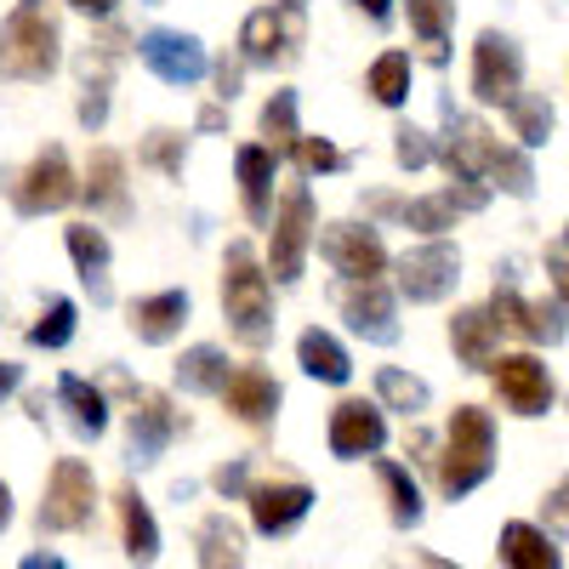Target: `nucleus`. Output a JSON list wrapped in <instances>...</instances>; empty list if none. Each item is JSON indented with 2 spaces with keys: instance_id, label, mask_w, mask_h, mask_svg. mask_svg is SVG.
I'll return each mask as SVG.
<instances>
[{
  "instance_id": "f8f14e48",
  "label": "nucleus",
  "mask_w": 569,
  "mask_h": 569,
  "mask_svg": "<svg viewBox=\"0 0 569 569\" xmlns=\"http://www.w3.org/2000/svg\"><path fill=\"white\" fill-rule=\"evenodd\" d=\"M137 58L149 63L166 86H194V80L211 74V52L194 34H182V29H149L137 40Z\"/></svg>"
},
{
  "instance_id": "37998d69",
  "label": "nucleus",
  "mask_w": 569,
  "mask_h": 569,
  "mask_svg": "<svg viewBox=\"0 0 569 569\" xmlns=\"http://www.w3.org/2000/svg\"><path fill=\"white\" fill-rule=\"evenodd\" d=\"M103 120H109V80H86L80 86V126L103 131Z\"/></svg>"
},
{
  "instance_id": "f03ea898",
  "label": "nucleus",
  "mask_w": 569,
  "mask_h": 569,
  "mask_svg": "<svg viewBox=\"0 0 569 569\" xmlns=\"http://www.w3.org/2000/svg\"><path fill=\"white\" fill-rule=\"evenodd\" d=\"M222 313H228V330L240 348H268L273 342V279L268 268L251 257L246 240H233L228 257H222Z\"/></svg>"
},
{
  "instance_id": "3c124183",
  "label": "nucleus",
  "mask_w": 569,
  "mask_h": 569,
  "mask_svg": "<svg viewBox=\"0 0 569 569\" xmlns=\"http://www.w3.org/2000/svg\"><path fill=\"white\" fill-rule=\"evenodd\" d=\"M69 7H74V12H86V18H98V23H109L120 0H69Z\"/></svg>"
},
{
  "instance_id": "864d4df0",
  "label": "nucleus",
  "mask_w": 569,
  "mask_h": 569,
  "mask_svg": "<svg viewBox=\"0 0 569 569\" xmlns=\"http://www.w3.org/2000/svg\"><path fill=\"white\" fill-rule=\"evenodd\" d=\"M23 569H63V558H52V552H29Z\"/></svg>"
},
{
  "instance_id": "f257e3e1",
  "label": "nucleus",
  "mask_w": 569,
  "mask_h": 569,
  "mask_svg": "<svg viewBox=\"0 0 569 569\" xmlns=\"http://www.w3.org/2000/svg\"><path fill=\"white\" fill-rule=\"evenodd\" d=\"M63 63V29H58V12L46 0H18L0 23V80H18V86H34L46 74H58Z\"/></svg>"
},
{
  "instance_id": "412c9836",
  "label": "nucleus",
  "mask_w": 569,
  "mask_h": 569,
  "mask_svg": "<svg viewBox=\"0 0 569 569\" xmlns=\"http://www.w3.org/2000/svg\"><path fill=\"white\" fill-rule=\"evenodd\" d=\"M63 240H69L74 273H80L86 291H91V302L109 308V302H114V284H109V262H114L109 233H103V228H91V222H69V228H63Z\"/></svg>"
},
{
  "instance_id": "a18cd8bd",
  "label": "nucleus",
  "mask_w": 569,
  "mask_h": 569,
  "mask_svg": "<svg viewBox=\"0 0 569 569\" xmlns=\"http://www.w3.org/2000/svg\"><path fill=\"white\" fill-rule=\"evenodd\" d=\"M547 279H552V297L569 308V246H563V240L547 251Z\"/></svg>"
},
{
  "instance_id": "6e6d98bb",
  "label": "nucleus",
  "mask_w": 569,
  "mask_h": 569,
  "mask_svg": "<svg viewBox=\"0 0 569 569\" xmlns=\"http://www.w3.org/2000/svg\"><path fill=\"white\" fill-rule=\"evenodd\" d=\"M279 7H284V12H297V18H302V12H308V0H279Z\"/></svg>"
},
{
  "instance_id": "423d86ee",
  "label": "nucleus",
  "mask_w": 569,
  "mask_h": 569,
  "mask_svg": "<svg viewBox=\"0 0 569 569\" xmlns=\"http://www.w3.org/2000/svg\"><path fill=\"white\" fill-rule=\"evenodd\" d=\"M91 512H98V485H91V467L63 456L52 467V479H46V501H40V530H86Z\"/></svg>"
},
{
  "instance_id": "a211bd4d",
  "label": "nucleus",
  "mask_w": 569,
  "mask_h": 569,
  "mask_svg": "<svg viewBox=\"0 0 569 569\" xmlns=\"http://www.w3.org/2000/svg\"><path fill=\"white\" fill-rule=\"evenodd\" d=\"M137 399V410H131V461L137 467H154L160 456H166V445L182 433V410L166 399V393H149V388H137L131 393Z\"/></svg>"
},
{
  "instance_id": "aec40b11",
  "label": "nucleus",
  "mask_w": 569,
  "mask_h": 569,
  "mask_svg": "<svg viewBox=\"0 0 569 569\" xmlns=\"http://www.w3.org/2000/svg\"><path fill=\"white\" fill-rule=\"evenodd\" d=\"M233 177H240V206L257 228L273 222V177H279V154L268 142H246L240 154H233Z\"/></svg>"
},
{
  "instance_id": "8fccbe9b",
  "label": "nucleus",
  "mask_w": 569,
  "mask_h": 569,
  "mask_svg": "<svg viewBox=\"0 0 569 569\" xmlns=\"http://www.w3.org/2000/svg\"><path fill=\"white\" fill-rule=\"evenodd\" d=\"M23 388V365L18 359H0V399H12Z\"/></svg>"
},
{
  "instance_id": "09e8293b",
  "label": "nucleus",
  "mask_w": 569,
  "mask_h": 569,
  "mask_svg": "<svg viewBox=\"0 0 569 569\" xmlns=\"http://www.w3.org/2000/svg\"><path fill=\"white\" fill-rule=\"evenodd\" d=\"M353 12H365L370 23H393V0H348Z\"/></svg>"
},
{
  "instance_id": "6ab92c4d",
  "label": "nucleus",
  "mask_w": 569,
  "mask_h": 569,
  "mask_svg": "<svg viewBox=\"0 0 569 569\" xmlns=\"http://www.w3.org/2000/svg\"><path fill=\"white\" fill-rule=\"evenodd\" d=\"M279 382L262 370V365H240V370H228V382H222V405L233 421H246V427H268L279 416Z\"/></svg>"
},
{
  "instance_id": "b1692460",
  "label": "nucleus",
  "mask_w": 569,
  "mask_h": 569,
  "mask_svg": "<svg viewBox=\"0 0 569 569\" xmlns=\"http://www.w3.org/2000/svg\"><path fill=\"white\" fill-rule=\"evenodd\" d=\"M450 348H456L461 365L490 370V365H496V348H501V325H496V313H490V308H461V313L450 319Z\"/></svg>"
},
{
  "instance_id": "e433bc0d",
  "label": "nucleus",
  "mask_w": 569,
  "mask_h": 569,
  "mask_svg": "<svg viewBox=\"0 0 569 569\" xmlns=\"http://www.w3.org/2000/svg\"><path fill=\"white\" fill-rule=\"evenodd\" d=\"M399 222L416 228L421 240H445V233L456 228V206L445 194H421V200H399Z\"/></svg>"
},
{
  "instance_id": "603ef678",
  "label": "nucleus",
  "mask_w": 569,
  "mask_h": 569,
  "mask_svg": "<svg viewBox=\"0 0 569 569\" xmlns=\"http://www.w3.org/2000/svg\"><path fill=\"white\" fill-rule=\"evenodd\" d=\"M222 126H228V109H222V103L200 109V131H222Z\"/></svg>"
},
{
  "instance_id": "39448f33",
  "label": "nucleus",
  "mask_w": 569,
  "mask_h": 569,
  "mask_svg": "<svg viewBox=\"0 0 569 569\" xmlns=\"http://www.w3.org/2000/svg\"><path fill=\"white\" fill-rule=\"evenodd\" d=\"M518 91H525V52H518L512 34L485 29L479 46H472V98L490 109H507Z\"/></svg>"
},
{
  "instance_id": "f704fd0d",
  "label": "nucleus",
  "mask_w": 569,
  "mask_h": 569,
  "mask_svg": "<svg viewBox=\"0 0 569 569\" xmlns=\"http://www.w3.org/2000/svg\"><path fill=\"white\" fill-rule=\"evenodd\" d=\"M177 382H182V393H222V382H228V353L211 348V342L188 348V353L177 359Z\"/></svg>"
},
{
  "instance_id": "79ce46f5",
  "label": "nucleus",
  "mask_w": 569,
  "mask_h": 569,
  "mask_svg": "<svg viewBox=\"0 0 569 569\" xmlns=\"http://www.w3.org/2000/svg\"><path fill=\"white\" fill-rule=\"evenodd\" d=\"M291 154H297V166H302L308 177H330V171H342V166H348V154H342L330 137H302Z\"/></svg>"
},
{
  "instance_id": "4c0bfd02",
  "label": "nucleus",
  "mask_w": 569,
  "mask_h": 569,
  "mask_svg": "<svg viewBox=\"0 0 569 569\" xmlns=\"http://www.w3.org/2000/svg\"><path fill=\"white\" fill-rule=\"evenodd\" d=\"M490 182H496V188H507L512 200H530V194H536V166H530V149H501V142H496Z\"/></svg>"
},
{
  "instance_id": "6e6552de",
  "label": "nucleus",
  "mask_w": 569,
  "mask_h": 569,
  "mask_svg": "<svg viewBox=\"0 0 569 569\" xmlns=\"http://www.w3.org/2000/svg\"><path fill=\"white\" fill-rule=\"evenodd\" d=\"M313 240H319V257L337 268L348 284L388 273V246H382V233H376L370 222H330L325 233H313Z\"/></svg>"
},
{
  "instance_id": "a878e982",
  "label": "nucleus",
  "mask_w": 569,
  "mask_h": 569,
  "mask_svg": "<svg viewBox=\"0 0 569 569\" xmlns=\"http://www.w3.org/2000/svg\"><path fill=\"white\" fill-rule=\"evenodd\" d=\"M297 365L313 376V382H325V388H342L348 376H353V359H348V348L330 337V330H319V325H308L302 337H297Z\"/></svg>"
},
{
  "instance_id": "1a4fd4ad",
  "label": "nucleus",
  "mask_w": 569,
  "mask_h": 569,
  "mask_svg": "<svg viewBox=\"0 0 569 569\" xmlns=\"http://www.w3.org/2000/svg\"><path fill=\"white\" fill-rule=\"evenodd\" d=\"M490 313H496V325L501 330H518L525 342H563V330H569V308L558 302V297H541V302H525L518 297V284H512V273H501L496 279V291H490Z\"/></svg>"
},
{
  "instance_id": "58836bf2",
  "label": "nucleus",
  "mask_w": 569,
  "mask_h": 569,
  "mask_svg": "<svg viewBox=\"0 0 569 569\" xmlns=\"http://www.w3.org/2000/svg\"><path fill=\"white\" fill-rule=\"evenodd\" d=\"M69 337H74V302H69V297H52V302L34 313L29 342H34V348H69Z\"/></svg>"
},
{
  "instance_id": "c03bdc74",
  "label": "nucleus",
  "mask_w": 569,
  "mask_h": 569,
  "mask_svg": "<svg viewBox=\"0 0 569 569\" xmlns=\"http://www.w3.org/2000/svg\"><path fill=\"white\" fill-rule=\"evenodd\" d=\"M211 485H217V496L240 501V496L251 490V461H222V467L211 472Z\"/></svg>"
},
{
  "instance_id": "4468645a",
  "label": "nucleus",
  "mask_w": 569,
  "mask_h": 569,
  "mask_svg": "<svg viewBox=\"0 0 569 569\" xmlns=\"http://www.w3.org/2000/svg\"><path fill=\"white\" fill-rule=\"evenodd\" d=\"M297 40H302V18L284 12V7H262L240 23V58L251 69H273V63H291L297 58Z\"/></svg>"
},
{
  "instance_id": "9b49d317",
  "label": "nucleus",
  "mask_w": 569,
  "mask_h": 569,
  "mask_svg": "<svg viewBox=\"0 0 569 569\" xmlns=\"http://www.w3.org/2000/svg\"><path fill=\"white\" fill-rule=\"evenodd\" d=\"M439 160L450 171V182H490V160H496V137L485 120L456 114L445 103V142H439Z\"/></svg>"
},
{
  "instance_id": "bb28decb",
  "label": "nucleus",
  "mask_w": 569,
  "mask_h": 569,
  "mask_svg": "<svg viewBox=\"0 0 569 569\" xmlns=\"http://www.w3.org/2000/svg\"><path fill=\"white\" fill-rule=\"evenodd\" d=\"M58 399H63L69 427L80 439H103L109 433V399H103V388H91L86 376H58Z\"/></svg>"
},
{
  "instance_id": "72a5a7b5",
  "label": "nucleus",
  "mask_w": 569,
  "mask_h": 569,
  "mask_svg": "<svg viewBox=\"0 0 569 569\" xmlns=\"http://www.w3.org/2000/svg\"><path fill=\"white\" fill-rule=\"evenodd\" d=\"M376 479H382V490H388V518L399 530H416L421 525V490L410 479V467L405 461H376Z\"/></svg>"
},
{
  "instance_id": "4be33fe9",
  "label": "nucleus",
  "mask_w": 569,
  "mask_h": 569,
  "mask_svg": "<svg viewBox=\"0 0 569 569\" xmlns=\"http://www.w3.org/2000/svg\"><path fill=\"white\" fill-rule=\"evenodd\" d=\"M80 194L91 200V211L109 217V222H126L131 217V188H126V160L114 149H98L86 166V182H80Z\"/></svg>"
},
{
  "instance_id": "c85d7f7f",
  "label": "nucleus",
  "mask_w": 569,
  "mask_h": 569,
  "mask_svg": "<svg viewBox=\"0 0 569 569\" xmlns=\"http://www.w3.org/2000/svg\"><path fill=\"white\" fill-rule=\"evenodd\" d=\"M410 12V29L421 34L427 46V63H450V23H456V0H405Z\"/></svg>"
},
{
  "instance_id": "7ed1b4c3",
  "label": "nucleus",
  "mask_w": 569,
  "mask_h": 569,
  "mask_svg": "<svg viewBox=\"0 0 569 569\" xmlns=\"http://www.w3.org/2000/svg\"><path fill=\"white\" fill-rule=\"evenodd\" d=\"M439 461V490L445 501H461L472 496L490 472H496V421L490 410L479 405H456L450 427H445V450L433 456Z\"/></svg>"
},
{
  "instance_id": "20e7f679",
  "label": "nucleus",
  "mask_w": 569,
  "mask_h": 569,
  "mask_svg": "<svg viewBox=\"0 0 569 569\" xmlns=\"http://www.w3.org/2000/svg\"><path fill=\"white\" fill-rule=\"evenodd\" d=\"M308 251H313V194L308 182H291L268 222V273L279 284H297L308 268Z\"/></svg>"
},
{
  "instance_id": "473e14b6",
  "label": "nucleus",
  "mask_w": 569,
  "mask_h": 569,
  "mask_svg": "<svg viewBox=\"0 0 569 569\" xmlns=\"http://www.w3.org/2000/svg\"><path fill=\"white\" fill-rule=\"evenodd\" d=\"M427 399H433V388H427L421 376H410V370H399V365H382V370H376V405H382V410L421 416Z\"/></svg>"
},
{
  "instance_id": "5701e85b",
  "label": "nucleus",
  "mask_w": 569,
  "mask_h": 569,
  "mask_svg": "<svg viewBox=\"0 0 569 569\" xmlns=\"http://www.w3.org/2000/svg\"><path fill=\"white\" fill-rule=\"evenodd\" d=\"M131 330H137V342H149V348H166L177 330L188 325V291H154V297H137L131 302Z\"/></svg>"
},
{
  "instance_id": "cd10ccee",
  "label": "nucleus",
  "mask_w": 569,
  "mask_h": 569,
  "mask_svg": "<svg viewBox=\"0 0 569 569\" xmlns=\"http://www.w3.org/2000/svg\"><path fill=\"white\" fill-rule=\"evenodd\" d=\"M200 569H246V530L228 512H211L200 525Z\"/></svg>"
},
{
  "instance_id": "c756f323",
  "label": "nucleus",
  "mask_w": 569,
  "mask_h": 569,
  "mask_svg": "<svg viewBox=\"0 0 569 569\" xmlns=\"http://www.w3.org/2000/svg\"><path fill=\"white\" fill-rule=\"evenodd\" d=\"M120 530H126V558L131 563H154L160 558V530H154V512L142 507L137 490H120Z\"/></svg>"
},
{
  "instance_id": "5fc2aeb1",
  "label": "nucleus",
  "mask_w": 569,
  "mask_h": 569,
  "mask_svg": "<svg viewBox=\"0 0 569 569\" xmlns=\"http://www.w3.org/2000/svg\"><path fill=\"white\" fill-rule=\"evenodd\" d=\"M7 525H12V490L0 485V530H7Z\"/></svg>"
},
{
  "instance_id": "de8ad7c7",
  "label": "nucleus",
  "mask_w": 569,
  "mask_h": 569,
  "mask_svg": "<svg viewBox=\"0 0 569 569\" xmlns=\"http://www.w3.org/2000/svg\"><path fill=\"white\" fill-rule=\"evenodd\" d=\"M547 525H552L558 536H569V479L547 496Z\"/></svg>"
},
{
  "instance_id": "f3484780",
  "label": "nucleus",
  "mask_w": 569,
  "mask_h": 569,
  "mask_svg": "<svg viewBox=\"0 0 569 569\" xmlns=\"http://www.w3.org/2000/svg\"><path fill=\"white\" fill-rule=\"evenodd\" d=\"M246 501H251L257 536H291L302 518L313 512V490L302 479H262V485L246 490Z\"/></svg>"
},
{
  "instance_id": "393cba45",
  "label": "nucleus",
  "mask_w": 569,
  "mask_h": 569,
  "mask_svg": "<svg viewBox=\"0 0 569 569\" xmlns=\"http://www.w3.org/2000/svg\"><path fill=\"white\" fill-rule=\"evenodd\" d=\"M501 563L507 569H563V552L558 541L541 530V525H525V518H512V525H501Z\"/></svg>"
},
{
  "instance_id": "0eeeda50",
  "label": "nucleus",
  "mask_w": 569,
  "mask_h": 569,
  "mask_svg": "<svg viewBox=\"0 0 569 569\" xmlns=\"http://www.w3.org/2000/svg\"><path fill=\"white\" fill-rule=\"evenodd\" d=\"M80 194V177H74V166H69V154L58 149H40L29 166H23V177L12 182V206L23 211V217H46V211H63L69 200Z\"/></svg>"
},
{
  "instance_id": "49530a36",
  "label": "nucleus",
  "mask_w": 569,
  "mask_h": 569,
  "mask_svg": "<svg viewBox=\"0 0 569 569\" xmlns=\"http://www.w3.org/2000/svg\"><path fill=\"white\" fill-rule=\"evenodd\" d=\"M211 80H217V98L233 103V98H240V80H246V58H240V63H228V58L211 63Z\"/></svg>"
},
{
  "instance_id": "9d476101",
  "label": "nucleus",
  "mask_w": 569,
  "mask_h": 569,
  "mask_svg": "<svg viewBox=\"0 0 569 569\" xmlns=\"http://www.w3.org/2000/svg\"><path fill=\"white\" fill-rule=\"evenodd\" d=\"M461 279V257L450 240H421L399 257V297L405 302H445Z\"/></svg>"
},
{
  "instance_id": "4d7b16f0",
  "label": "nucleus",
  "mask_w": 569,
  "mask_h": 569,
  "mask_svg": "<svg viewBox=\"0 0 569 569\" xmlns=\"http://www.w3.org/2000/svg\"><path fill=\"white\" fill-rule=\"evenodd\" d=\"M142 7H160V0H142Z\"/></svg>"
},
{
  "instance_id": "ea45409f",
  "label": "nucleus",
  "mask_w": 569,
  "mask_h": 569,
  "mask_svg": "<svg viewBox=\"0 0 569 569\" xmlns=\"http://www.w3.org/2000/svg\"><path fill=\"white\" fill-rule=\"evenodd\" d=\"M393 160H399L405 171H421V166H433V160H439V149H433V137H427L421 126L405 120V126L393 131Z\"/></svg>"
},
{
  "instance_id": "dca6fc26",
  "label": "nucleus",
  "mask_w": 569,
  "mask_h": 569,
  "mask_svg": "<svg viewBox=\"0 0 569 569\" xmlns=\"http://www.w3.org/2000/svg\"><path fill=\"white\" fill-rule=\"evenodd\" d=\"M330 456H342V461H365L388 445V416L382 405H370V399H342L337 410H330Z\"/></svg>"
},
{
  "instance_id": "2eb2a0df",
  "label": "nucleus",
  "mask_w": 569,
  "mask_h": 569,
  "mask_svg": "<svg viewBox=\"0 0 569 569\" xmlns=\"http://www.w3.org/2000/svg\"><path fill=\"white\" fill-rule=\"evenodd\" d=\"M342 319L353 325V337L376 342V348H393L399 342V297L388 291L382 279H359L342 291Z\"/></svg>"
},
{
  "instance_id": "7c9ffc66",
  "label": "nucleus",
  "mask_w": 569,
  "mask_h": 569,
  "mask_svg": "<svg viewBox=\"0 0 569 569\" xmlns=\"http://www.w3.org/2000/svg\"><path fill=\"white\" fill-rule=\"evenodd\" d=\"M410 74H416L410 52H382V58L370 63V74H365V91L382 109H405L410 103Z\"/></svg>"
},
{
  "instance_id": "a19ab883",
  "label": "nucleus",
  "mask_w": 569,
  "mask_h": 569,
  "mask_svg": "<svg viewBox=\"0 0 569 569\" xmlns=\"http://www.w3.org/2000/svg\"><path fill=\"white\" fill-rule=\"evenodd\" d=\"M182 160H188V142L177 131H149V142H142V166H154L166 177H182Z\"/></svg>"
},
{
  "instance_id": "2f4dec72",
  "label": "nucleus",
  "mask_w": 569,
  "mask_h": 569,
  "mask_svg": "<svg viewBox=\"0 0 569 569\" xmlns=\"http://www.w3.org/2000/svg\"><path fill=\"white\" fill-rule=\"evenodd\" d=\"M507 120H512V137H518V149H541V142L552 137V98L547 91H518V98L507 103Z\"/></svg>"
},
{
  "instance_id": "ddd939ff",
  "label": "nucleus",
  "mask_w": 569,
  "mask_h": 569,
  "mask_svg": "<svg viewBox=\"0 0 569 569\" xmlns=\"http://www.w3.org/2000/svg\"><path fill=\"white\" fill-rule=\"evenodd\" d=\"M490 376H496V393L512 416H547L552 410V370L536 353H496Z\"/></svg>"
},
{
  "instance_id": "c9c22d12",
  "label": "nucleus",
  "mask_w": 569,
  "mask_h": 569,
  "mask_svg": "<svg viewBox=\"0 0 569 569\" xmlns=\"http://www.w3.org/2000/svg\"><path fill=\"white\" fill-rule=\"evenodd\" d=\"M262 142L273 154H291L302 142V126H297V91H273L262 103Z\"/></svg>"
}]
</instances>
